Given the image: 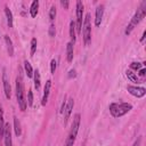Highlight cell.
<instances>
[{"instance_id":"cell-1","label":"cell","mask_w":146,"mask_h":146,"mask_svg":"<svg viewBox=\"0 0 146 146\" xmlns=\"http://www.w3.org/2000/svg\"><path fill=\"white\" fill-rule=\"evenodd\" d=\"M145 15H146V1H143V2L140 3L139 8L137 9V11L135 13V15L132 16L130 23L128 24V26H127L124 33H125L127 35H129V34L132 32V30L141 22V19L145 17Z\"/></svg>"},{"instance_id":"cell-2","label":"cell","mask_w":146,"mask_h":146,"mask_svg":"<svg viewBox=\"0 0 146 146\" xmlns=\"http://www.w3.org/2000/svg\"><path fill=\"white\" fill-rule=\"evenodd\" d=\"M16 98H17V103L19 105L21 111H25L26 106H27V102L25 98V91H24V82H23V78L19 71V74L16 78Z\"/></svg>"},{"instance_id":"cell-3","label":"cell","mask_w":146,"mask_h":146,"mask_svg":"<svg viewBox=\"0 0 146 146\" xmlns=\"http://www.w3.org/2000/svg\"><path fill=\"white\" fill-rule=\"evenodd\" d=\"M132 110V105L129 103H112L110 105V113L113 117H121Z\"/></svg>"},{"instance_id":"cell-4","label":"cell","mask_w":146,"mask_h":146,"mask_svg":"<svg viewBox=\"0 0 146 146\" xmlns=\"http://www.w3.org/2000/svg\"><path fill=\"white\" fill-rule=\"evenodd\" d=\"M80 120H81V115L79 113H76L73 117V121H72V125H71V130L68 132V136L66 138V141H65V146H73L74 145V141L76 139V136H78V131H79V127H80Z\"/></svg>"},{"instance_id":"cell-5","label":"cell","mask_w":146,"mask_h":146,"mask_svg":"<svg viewBox=\"0 0 146 146\" xmlns=\"http://www.w3.org/2000/svg\"><path fill=\"white\" fill-rule=\"evenodd\" d=\"M82 35H83V42L86 46H88L91 42V23H90V14H86L82 23Z\"/></svg>"},{"instance_id":"cell-6","label":"cell","mask_w":146,"mask_h":146,"mask_svg":"<svg viewBox=\"0 0 146 146\" xmlns=\"http://www.w3.org/2000/svg\"><path fill=\"white\" fill-rule=\"evenodd\" d=\"M82 23H83V3H82V1L79 0V1H76V22H75L78 33L81 32Z\"/></svg>"},{"instance_id":"cell-7","label":"cell","mask_w":146,"mask_h":146,"mask_svg":"<svg viewBox=\"0 0 146 146\" xmlns=\"http://www.w3.org/2000/svg\"><path fill=\"white\" fill-rule=\"evenodd\" d=\"M127 90L130 95L137 97V98H141L145 96L146 94V89L144 87H137V86H127Z\"/></svg>"},{"instance_id":"cell-8","label":"cell","mask_w":146,"mask_h":146,"mask_svg":"<svg viewBox=\"0 0 146 146\" xmlns=\"http://www.w3.org/2000/svg\"><path fill=\"white\" fill-rule=\"evenodd\" d=\"M2 82H3V92H5V96H6V98L9 99L11 97V87H10V83H9V79H8L6 68L2 70Z\"/></svg>"},{"instance_id":"cell-9","label":"cell","mask_w":146,"mask_h":146,"mask_svg":"<svg viewBox=\"0 0 146 146\" xmlns=\"http://www.w3.org/2000/svg\"><path fill=\"white\" fill-rule=\"evenodd\" d=\"M73 106H74V100L73 98H68L66 105H65V108H64V124L67 123L70 116H71V113H72V110H73Z\"/></svg>"},{"instance_id":"cell-10","label":"cell","mask_w":146,"mask_h":146,"mask_svg":"<svg viewBox=\"0 0 146 146\" xmlns=\"http://www.w3.org/2000/svg\"><path fill=\"white\" fill-rule=\"evenodd\" d=\"M3 140H5V146H13V140H11V127H10L9 123H6V124H5Z\"/></svg>"},{"instance_id":"cell-11","label":"cell","mask_w":146,"mask_h":146,"mask_svg":"<svg viewBox=\"0 0 146 146\" xmlns=\"http://www.w3.org/2000/svg\"><path fill=\"white\" fill-rule=\"evenodd\" d=\"M104 5H99L97 8H96V15H95V25L96 26H99L102 21H103V15H104Z\"/></svg>"},{"instance_id":"cell-12","label":"cell","mask_w":146,"mask_h":146,"mask_svg":"<svg viewBox=\"0 0 146 146\" xmlns=\"http://www.w3.org/2000/svg\"><path fill=\"white\" fill-rule=\"evenodd\" d=\"M50 88H51V80H48L46 82V84H44V88H43V96H42V99H41V105L42 106H46V104L48 102Z\"/></svg>"},{"instance_id":"cell-13","label":"cell","mask_w":146,"mask_h":146,"mask_svg":"<svg viewBox=\"0 0 146 146\" xmlns=\"http://www.w3.org/2000/svg\"><path fill=\"white\" fill-rule=\"evenodd\" d=\"M76 26H75V22L74 21H71L70 22V36H71V42L74 44L75 41H76Z\"/></svg>"},{"instance_id":"cell-14","label":"cell","mask_w":146,"mask_h":146,"mask_svg":"<svg viewBox=\"0 0 146 146\" xmlns=\"http://www.w3.org/2000/svg\"><path fill=\"white\" fill-rule=\"evenodd\" d=\"M5 42L7 46V51L9 56H14V46H13V41L9 38V35H5Z\"/></svg>"},{"instance_id":"cell-15","label":"cell","mask_w":146,"mask_h":146,"mask_svg":"<svg viewBox=\"0 0 146 146\" xmlns=\"http://www.w3.org/2000/svg\"><path fill=\"white\" fill-rule=\"evenodd\" d=\"M73 43L72 42H67L66 44V59L67 62H72L73 60Z\"/></svg>"},{"instance_id":"cell-16","label":"cell","mask_w":146,"mask_h":146,"mask_svg":"<svg viewBox=\"0 0 146 146\" xmlns=\"http://www.w3.org/2000/svg\"><path fill=\"white\" fill-rule=\"evenodd\" d=\"M38 9H39V1L34 0L31 3V7H30V15H31V17H35L38 15V11H39Z\"/></svg>"},{"instance_id":"cell-17","label":"cell","mask_w":146,"mask_h":146,"mask_svg":"<svg viewBox=\"0 0 146 146\" xmlns=\"http://www.w3.org/2000/svg\"><path fill=\"white\" fill-rule=\"evenodd\" d=\"M33 79H34V87H35V89L36 90H39L40 89V84H41V76H40V72H39V70H35L34 72H33Z\"/></svg>"},{"instance_id":"cell-18","label":"cell","mask_w":146,"mask_h":146,"mask_svg":"<svg viewBox=\"0 0 146 146\" xmlns=\"http://www.w3.org/2000/svg\"><path fill=\"white\" fill-rule=\"evenodd\" d=\"M5 14H6V17H7V24L9 27H13V13L11 10L6 6L5 7Z\"/></svg>"},{"instance_id":"cell-19","label":"cell","mask_w":146,"mask_h":146,"mask_svg":"<svg viewBox=\"0 0 146 146\" xmlns=\"http://www.w3.org/2000/svg\"><path fill=\"white\" fill-rule=\"evenodd\" d=\"M125 74H127L128 79H129L131 82H136V83H139V82H140V80H139V78L137 76V74H136V73H133L131 70H127Z\"/></svg>"},{"instance_id":"cell-20","label":"cell","mask_w":146,"mask_h":146,"mask_svg":"<svg viewBox=\"0 0 146 146\" xmlns=\"http://www.w3.org/2000/svg\"><path fill=\"white\" fill-rule=\"evenodd\" d=\"M14 130H15V133L16 136H21L22 135V128H21V123L18 121V119L16 116H14Z\"/></svg>"},{"instance_id":"cell-21","label":"cell","mask_w":146,"mask_h":146,"mask_svg":"<svg viewBox=\"0 0 146 146\" xmlns=\"http://www.w3.org/2000/svg\"><path fill=\"white\" fill-rule=\"evenodd\" d=\"M5 121H3V110L0 107V138H3V131H5Z\"/></svg>"},{"instance_id":"cell-22","label":"cell","mask_w":146,"mask_h":146,"mask_svg":"<svg viewBox=\"0 0 146 146\" xmlns=\"http://www.w3.org/2000/svg\"><path fill=\"white\" fill-rule=\"evenodd\" d=\"M24 70H25V73H26V75H27L29 78H32V76H33V72H34V71H33V68H32L30 62H27V60L24 62Z\"/></svg>"},{"instance_id":"cell-23","label":"cell","mask_w":146,"mask_h":146,"mask_svg":"<svg viewBox=\"0 0 146 146\" xmlns=\"http://www.w3.org/2000/svg\"><path fill=\"white\" fill-rule=\"evenodd\" d=\"M56 14H57L56 7H55V6H51V7H50V10H49V19H50L51 22L56 18Z\"/></svg>"},{"instance_id":"cell-24","label":"cell","mask_w":146,"mask_h":146,"mask_svg":"<svg viewBox=\"0 0 146 146\" xmlns=\"http://www.w3.org/2000/svg\"><path fill=\"white\" fill-rule=\"evenodd\" d=\"M36 44H38V41H36V39L35 38H33L32 40H31V57L34 55V52H35V50H36Z\"/></svg>"},{"instance_id":"cell-25","label":"cell","mask_w":146,"mask_h":146,"mask_svg":"<svg viewBox=\"0 0 146 146\" xmlns=\"http://www.w3.org/2000/svg\"><path fill=\"white\" fill-rule=\"evenodd\" d=\"M144 64H145V63L141 64V63H138V62H137V63H136V62H132V63L130 64V68H131V70H135V71H138V70H140V68L143 67Z\"/></svg>"},{"instance_id":"cell-26","label":"cell","mask_w":146,"mask_h":146,"mask_svg":"<svg viewBox=\"0 0 146 146\" xmlns=\"http://www.w3.org/2000/svg\"><path fill=\"white\" fill-rule=\"evenodd\" d=\"M27 105L29 106H32L33 105V92H32V90H29V92H27Z\"/></svg>"},{"instance_id":"cell-27","label":"cell","mask_w":146,"mask_h":146,"mask_svg":"<svg viewBox=\"0 0 146 146\" xmlns=\"http://www.w3.org/2000/svg\"><path fill=\"white\" fill-rule=\"evenodd\" d=\"M56 67H57V62H56V59H51V62H50V72H51V74L55 73Z\"/></svg>"},{"instance_id":"cell-28","label":"cell","mask_w":146,"mask_h":146,"mask_svg":"<svg viewBox=\"0 0 146 146\" xmlns=\"http://www.w3.org/2000/svg\"><path fill=\"white\" fill-rule=\"evenodd\" d=\"M55 33H56L55 25L54 24H50V26H49V35L50 36H55Z\"/></svg>"},{"instance_id":"cell-29","label":"cell","mask_w":146,"mask_h":146,"mask_svg":"<svg viewBox=\"0 0 146 146\" xmlns=\"http://www.w3.org/2000/svg\"><path fill=\"white\" fill-rule=\"evenodd\" d=\"M76 76V72H75V70L73 68V70H71L70 72H68V79H72V78H75Z\"/></svg>"},{"instance_id":"cell-30","label":"cell","mask_w":146,"mask_h":146,"mask_svg":"<svg viewBox=\"0 0 146 146\" xmlns=\"http://www.w3.org/2000/svg\"><path fill=\"white\" fill-rule=\"evenodd\" d=\"M60 5L64 7V9H67L68 8V1L67 0H62L60 1Z\"/></svg>"},{"instance_id":"cell-31","label":"cell","mask_w":146,"mask_h":146,"mask_svg":"<svg viewBox=\"0 0 146 146\" xmlns=\"http://www.w3.org/2000/svg\"><path fill=\"white\" fill-rule=\"evenodd\" d=\"M140 143H141V137H138V138H137V140L133 143V145H132V146H140Z\"/></svg>"},{"instance_id":"cell-32","label":"cell","mask_w":146,"mask_h":146,"mask_svg":"<svg viewBox=\"0 0 146 146\" xmlns=\"http://www.w3.org/2000/svg\"><path fill=\"white\" fill-rule=\"evenodd\" d=\"M145 74H146V70H145V68H140V70H139V75H140L141 78H144Z\"/></svg>"},{"instance_id":"cell-33","label":"cell","mask_w":146,"mask_h":146,"mask_svg":"<svg viewBox=\"0 0 146 146\" xmlns=\"http://www.w3.org/2000/svg\"><path fill=\"white\" fill-rule=\"evenodd\" d=\"M145 35H146V31H144V32H143V35H141V38H140V41H144Z\"/></svg>"},{"instance_id":"cell-34","label":"cell","mask_w":146,"mask_h":146,"mask_svg":"<svg viewBox=\"0 0 146 146\" xmlns=\"http://www.w3.org/2000/svg\"><path fill=\"white\" fill-rule=\"evenodd\" d=\"M0 146H3V145H2V143H1V138H0Z\"/></svg>"}]
</instances>
